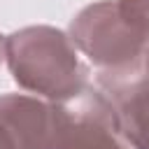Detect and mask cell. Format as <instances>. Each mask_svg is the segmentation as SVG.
<instances>
[{
	"instance_id": "3",
	"label": "cell",
	"mask_w": 149,
	"mask_h": 149,
	"mask_svg": "<svg viewBox=\"0 0 149 149\" xmlns=\"http://www.w3.org/2000/svg\"><path fill=\"white\" fill-rule=\"evenodd\" d=\"M95 84L112 105L121 137L133 149H149V49L123 68L100 70Z\"/></svg>"
},
{
	"instance_id": "2",
	"label": "cell",
	"mask_w": 149,
	"mask_h": 149,
	"mask_svg": "<svg viewBox=\"0 0 149 149\" xmlns=\"http://www.w3.org/2000/svg\"><path fill=\"white\" fill-rule=\"evenodd\" d=\"M70 109L23 93L0 95V149H61Z\"/></svg>"
},
{
	"instance_id": "6",
	"label": "cell",
	"mask_w": 149,
	"mask_h": 149,
	"mask_svg": "<svg viewBox=\"0 0 149 149\" xmlns=\"http://www.w3.org/2000/svg\"><path fill=\"white\" fill-rule=\"evenodd\" d=\"M5 56V40H0V58Z\"/></svg>"
},
{
	"instance_id": "5",
	"label": "cell",
	"mask_w": 149,
	"mask_h": 149,
	"mask_svg": "<svg viewBox=\"0 0 149 149\" xmlns=\"http://www.w3.org/2000/svg\"><path fill=\"white\" fill-rule=\"evenodd\" d=\"M116 16L142 51L149 49V0H112Z\"/></svg>"
},
{
	"instance_id": "1",
	"label": "cell",
	"mask_w": 149,
	"mask_h": 149,
	"mask_svg": "<svg viewBox=\"0 0 149 149\" xmlns=\"http://www.w3.org/2000/svg\"><path fill=\"white\" fill-rule=\"evenodd\" d=\"M5 58L14 81L51 102L79 98L88 88V68L74 42L51 26H28L5 37Z\"/></svg>"
},
{
	"instance_id": "4",
	"label": "cell",
	"mask_w": 149,
	"mask_h": 149,
	"mask_svg": "<svg viewBox=\"0 0 149 149\" xmlns=\"http://www.w3.org/2000/svg\"><path fill=\"white\" fill-rule=\"evenodd\" d=\"M70 109L61 149H126L109 100L98 88H86Z\"/></svg>"
}]
</instances>
